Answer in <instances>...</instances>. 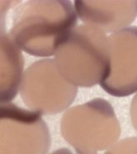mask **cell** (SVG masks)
Segmentation results:
<instances>
[{"instance_id": "obj_1", "label": "cell", "mask_w": 137, "mask_h": 154, "mask_svg": "<svg viewBox=\"0 0 137 154\" xmlns=\"http://www.w3.org/2000/svg\"><path fill=\"white\" fill-rule=\"evenodd\" d=\"M77 17L70 1H29L15 11L9 35L26 53L52 56L75 28Z\"/></svg>"}, {"instance_id": "obj_2", "label": "cell", "mask_w": 137, "mask_h": 154, "mask_svg": "<svg viewBox=\"0 0 137 154\" xmlns=\"http://www.w3.org/2000/svg\"><path fill=\"white\" fill-rule=\"evenodd\" d=\"M59 72L75 87L91 88L101 82L108 64V36L88 25L70 32L54 54Z\"/></svg>"}, {"instance_id": "obj_3", "label": "cell", "mask_w": 137, "mask_h": 154, "mask_svg": "<svg viewBox=\"0 0 137 154\" xmlns=\"http://www.w3.org/2000/svg\"><path fill=\"white\" fill-rule=\"evenodd\" d=\"M61 132L77 154H101L117 143L121 127L112 105L95 98L69 109L61 118Z\"/></svg>"}, {"instance_id": "obj_4", "label": "cell", "mask_w": 137, "mask_h": 154, "mask_svg": "<svg viewBox=\"0 0 137 154\" xmlns=\"http://www.w3.org/2000/svg\"><path fill=\"white\" fill-rule=\"evenodd\" d=\"M20 88L26 105L42 115L64 111L78 93L77 87L61 75L52 59L40 60L29 67L23 76Z\"/></svg>"}, {"instance_id": "obj_5", "label": "cell", "mask_w": 137, "mask_h": 154, "mask_svg": "<svg viewBox=\"0 0 137 154\" xmlns=\"http://www.w3.org/2000/svg\"><path fill=\"white\" fill-rule=\"evenodd\" d=\"M42 114L0 104V154H46L51 136Z\"/></svg>"}, {"instance_id": "obj_6", "label": "cell", "mask_w": 137, "mask_h": 154, "mask_svg": "<svg viewBox=\"0 0 137 154\" xmlns=\"http://www.w3.org/2000/svg\"><path fill=\"white\" fill-rule=\"evenodd\" d=\"M99 84L117 97L137 91V26H128L108 36V64Z\"/></svg>"}, {"instance_id": "obj_7", "label": "cell", "mask_w": 137, "mask_h": 154, "mask_svg": "<svg viewBox=\"0 0 137 154\" xmlns=\"http://www.w3.org/2000/svg\"><path fill=\"white\" fill-rule=\"evenodd\" d=\"M77 17L84 23L104 32L126 28L137 17V1H74Z\"/></svg>"}, {"instance_id": "obj_8", "label": "cell", "mask_w": 137, "mask_h": 154, "mask_svg": "<svg viewBox=\"0 0 137 154\" xmlns=\"http://www.w3.org/2000/svg\"><path fill=\"white\" fill-rule=\"evenodd\" d=\"M7 7L0 9V104L10 103L17 94L24 60L21 51L6 34Z\"/></svg>"}, {"instance_id": "obj_9", "label": "cell", "mask_w": 137, "mask_h": 154, "mask_svg": "<svg viewBox=\"0 0 137 154\" xmlns=\"http://www.w3.org/2000/svg\"><path fill=\"white\" fill-rule=\"evenodd\" d=\"M107 152V154H137V137L122 139Z\"/></svg>"}, {"instance_id": "obj_10", "label": "cell", "mask_w": 137, "mask_h": 154, "mask_svg": "<svg viewBox=\"0 0 137 154\" xmlns=\"http://www.w3.org/2000/svg\"><path fill=\"white\" fill-rule=\"evenodd\" d=\"M130 114H131L132 125L137 131V94L132 99L131 109H130Z\"/></svg>"}, {"instance_id": "obj_11", "label": "cell", "mask_w": 137, "mask_h": 154, "mask_svg": "<svg viewBox=\"0 0 137 154\" xmlns=\"http://www.w3.org/2000/svg\"><path fill=\"white\" fill-rule=\"evenodd\" d=\"M51 154H73V152L70 150H69V149H67V148H61V149H59L57 151L53 152Z\"/></svg>"}]
</instances>
